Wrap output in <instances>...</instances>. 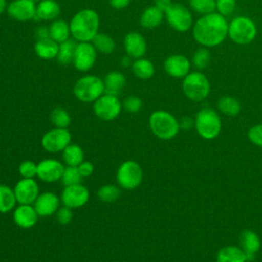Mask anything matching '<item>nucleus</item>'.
<instances>
[{"label":"nucleus","instance_id":"f257e3e1","mask_svg":"<svg viewBox=\"0 0 262 262\" xmlns=\"http://www.w3.org/2000/svg\"><path fill=\"white\" fill-rule=\"evenodd\" d=\"M228 35V23L225 16L212 12L200 17L192 29L194 40L204 47H214L221 44Z\"/></svg>","mask_w":262,"mask_h":262},{"label":"nucleus","instance_id":"f03ea898","mask_svg":"<svg viewBox=\"0 0 262 262\" xmlns=\"http://www.w3.org/2000/svg\"><path fill=\"white\" fill-rule=\"evenodd\" d=\"M99 16L90 8L78 11L71 19V35L78 42H90L98 33Z\"/></svg>","mask_w":262,"mask_h":262},{"label":"nucleus","instance_id":"7ed1b4c3","mask_svg":"<svg viewBox=\"0 0 262 262\" xmlns=\"http://www.w3.org/2000/svg\"><path fill=\"white\" fill-rule=\"evenodd\" d=\"M148 123L151 132L163 140L174 138L180 129L177 119L172 114L162 110L154 112L149 116Z\"/></svg>","mask_w":262,"mask_h":262},{"label":"nucleus","instance_id":"20e7f679","mask_svg":"<svg viewBox=\"0 0 262 262\" xmlns=\"http://www.w3.org/2000/svg\"><path fill=\"white\" fill-rule=\"evenodd\" d=\"M73 91L80 101L92 102L104 93L103 81L97 76L86 75L75 83Z\"/></svg>","mask_w":262,"mask_h":262},{"label":"nucleus","instance_id":"39448f33","mask_svg":"<svg viewBox=\"0 0 262 262\" xmlns=\"http://www.w3.org/2000/svg\"><path fill=\"white\" fill-rule=\"evenodd\" d=\"M198 133L205 139H214L221 131V119L212 108L205 107L198 112L194 120Z\"/></svg>","mask_w":262,"mask_h":262},{"label":"nucleus","instance_id":"423d86ee","mask_svg":"<svg viewBox=\"0 0 262 262\" xmlns=\"http://www.w3.org/2000/svg\"><path fill=\"white\" fill-rule=\"evenodd\" d=\"M182 89L185 96L192 101H202L210 93V82L201 72H192L184 77Z\"/></svg>","mask_w":262,"mask_h":262},{"label":"nucleus","instance_id":"0eeeda50","mask_svg":"<svg viewBox=\"0 0 262 262\" xmlns=\"http://www.w3.org/2000/svg\"><path fill=\"white\" fill-rule=\"evenodd\" d=\"M257 34L255 23L247 16H237L228 24V35L231 41L239 45L251 43Z\"/></svg>","mask_w":262,"mask_h":262},{"label":"nucleus","instance_id":"6e6552de","mask_svg":"<svg viewBox=\"0 0 262 262\" xmlns=\"http://www.w3.org/2000/svg\"><path fill=\"white\" fill-rule=\"evenodd\" d=\"M143 178V171L140 165L135 161L123 162L116 174V180L120 187L124 189H134L138 187Z\"/></svg>","mask_w":262,"mask_h":262},{"label":"nucleus","instance_id":"1a4fd4ad","mask_svg":"<svg viewBox=\"0 0 262 262\" xmlns=\"http://www.w3.org/2000/svg\"><path fill=\"white\" fill-rule=\"evenodd\" d=\"M122 103L118 96L111 94H102L93 104L94 114L103 121H113L121 113Z\"/></svg>","mask_w":262,"mask_h":262},{"label":"nucleus","instance_id":"9d476101","mask_svg":"<svg viewBox=\"0 0 262 262\" xmlns=\"http://www.w3.org/2000/svg\"><path fill=\"white\" fill-rule=\"evenodd\" d=\"M71 133L67 128H53L47 131L41 139L42 147L51 154L62 151L71 143Z\"/></svg>","mask_w":262,"mask_h":262},{"label":"nucleus","instance_id":"9b49d317","mask_svg":"<svg viewBox=\"0 0 262 262\" xmlns=\"http://www.w3.org/2000/svg\"><path fill=\"white\" fill-rule=\"evenodd\" d=\"M166 19L171 28L177 32H186L192 25L190 11L182 4L175 3L165 12Z\"/></svg>","mask_w":262,"mask_h":262},{"label":"nucleus","instance_id":"f8f14e48","mask_svg":"<svg viewBox=\"0 0 262 262\" xmlns=\"http://www.w3.org/2000/svg\"><path fill=\"white\" fill-rule=\"evenodd\" d=\"M96 60V49L90 42H78L73 64L80 72H87L93 68Z\"/></svg>","mask_w":262,"mask_h":262},{"label":"nucleus","instance_id":"ddd939ff","mask_svg":"<svg viewBox=\"0 0 262 262\" xmlns=\"http://www.w3.org/2000/svg\"><path fill=\"white\" fill-rule=\"evenodd\" d=\"M89 190L81 183L64 186L61 192V203L71 209L83 207L89 200Z\"/></svg>","mask_w":262,"mask_h":262},{"label":"nucleus","instance_id":"4468645a","mask_svg":"<svg viewBox=\"0 0 262 262\" xmlns=\"http://www.w3.org/2000/svg\"><path fill=\"white\" fill-rule=\"evenodd\" d=\"M13 190L19 205H32L39 195V186L34 178H23L18 180Z\"/></svg>","mask_w":262,"mask_h":262},{"label":"nucleus","instance_id":"2eb2a0df","mask_svg":"<svg viewBox=\"0 0 262 262\" xmlns=\"http://www.w3.org/2000/svg\"><path fill=\"white\" fill-rule=\"evenodd\" d=\"M37 5L34 0H13L6 8L8 15L18 21H27L36 17Z\"/></svg>","mask_w":262,"mask_h":262},{"label":"nucleus","instance_id":"dca6fc26","mask_svg":"<svg viewBox=\"0 0 262 262\" xmlns=\"http://www.w3.org/2000/svg\"><path fill=\"white\" fill-rule=\"evenodd\" d=\"M64 167L61 162L54 159H46L37 164V176L44 182L60 180Z\"/></svg>","mask_w":262,"mask_h":262},{"label":"nucleus","instance_id":"f3484780","mask_svg":"<svg viewBox=\"0 0 262 262\" xmlns=\"http://www.w3.org/2000/svg\"><path fill=\"white\" fill-rule=\"evenodd\" d=\"M164 69L166 73L173 78H184L189 74L190 62L188 58L182 54H172L166 58Z\"/></svg>","mask_w":262,"mask_h":262},{"label":"nucleus","instance_id":"a211bd4d","mask_svg":"<svg viewBox=\"0 0 262 262\" xmlns=\"http://www.w3.org/2000/svg\"><path fill=\"white\" fill-rule=\"evenodd\" d=\"M59 203L60 201L55 193L51 191H45L39 193L33 205L39 216L48 217L56 213L59 208Z\"/></svg>","mask_w":262,"mask_h":262},{"label":"nucleus","instance_id":"6ab92c4d","mask_svg":"<svg viewBox=\"0 0 262 262\" xmlns=\"http://www.w3.org/2000/svg\"><path fill=\"white\" fill-rule=\"evenodd\" d=\"M124 48L127 55L137 59L145 54L146 41L140 33L130 32L124 38Z\"/></svg>","mask_w":262,"mask_h":262},{"label":"nucleus","instance_id":"aec40b11","mask_svg":"<svg viewBox=\"0 0 262 262\" xmlns=\"http://www.w3.org/2000/svg\"><path fill=\"white\" fill-rule=\"evenodd\" d=\"M38 214L32 205H19L13 212L14 223L24 229L35 226L38 221Z\"/></svg>","mask_w":262,"mask_h":262},{"label":"nucleus","instance_id":"412c9836","mask_svg":"<svg viewBox=\"0 0 262 262\" xmlns=\"http://www.w3.org/2000/svg\"><path fill=\"white\" fill-rule=\"evenodd\" d=\"M239 241H241L242 250L246 254L247 262L254 261L255 256L261 247V242L258 234L253 230L247 229L241 233Z\"/></svg>","mask_w":262,"mask_h":262},{"label":"nucleus","instance_id":"4be33fe9","mask_svg":"<svg viewBox=\"0 0 262 262\" xmlns=\"http://www.w3.org/2000/svg\"><path fill=\"white\" fill-rule=\"evenodd\" d=\"M60 14V6L55 0H42L38 2L35 19L55 20Z\"/></svg>","mask_w":262,"mask_h":262},{"label":"nucleus","instance_id":"5701e85b","mask_svg":"<svg viewBox=\"0 0 262 262\" xmlns=\"http://www.w3.org/2000/svg\"><path fill=\"white\" fill-rule=\"evenodd\" d=\"M126 84L125 76L119 71H112L107 73L103 80L104 93L118 96Z\"/></svg>","mask_w":262,"mask_h":262},{"label":"nucleus","instance_id":"b1692460","mask_svg":"<svg viewBox=\"0 0 262 262\" xmlns=\"http://www.w3.org/2000/svg\"><path fill=\"white\" fill-rule=\"evenodd\" d=\"M59 44L50 37L38 39L35 44V52L42 59H52L57 56Z\"/></svg>","mask_w":262,"mask_h":262},{"label":"nucleus","instance_id":"393cba45","mask_svg":"<svg viewBox=\"0 0 262 262\" xmlns=\"http://www.w3.org/2000/svg\"><path fill=\"white\" fill-rule=\"evenodd\" d=\"M217 262H247V257L245 252L235 247L227 246L220 249L216 256Z\"/></svg>","mask_w":262,"mask_h":262},{"label":"nucleus","instance_id":"a878e982","mask_svg":"<svg viewBox=\"0 0 262 262\" xmlns=\"http://www.w3.org/2000/svg\"><path fill=\"white\" fill-rule=\"evenodd\" d=\"M164 14L165 13L155 5L148 6L143 10L140 16V25L145 29L157 28L162 23Z\"/></svg>","mask_w":262,"mask_h":262},{"label":"nucleus","instance_id":"bb28decb","mask_svg":"<svg viewBox=\"0 0 262 262\" xmlns=\"http://www.w3.org/2000/svg\"><path fill=\"white\" fill-rule=\"evenodd\" d=\"M48 28H49V37L53 39L55 42H57L58 44L70 39V35H71L70 24H68L66 20L55 19L50 24Z\"/></svg>","mask_w":262,"mask_h":262},{"label":"nucleus","instance_id":"cd10ccee","mask_svg":"<svg viewBox=\"0 0 262 262\" xmlns=\"http://www.w3.org/2000/svg\"><path fill=\"white\" fill-rule=\"evenodd\" d=\"M76 46H77V41L71 38L62 43H59L58 52L56 56L57 61L62 66H68L71 62H73Z\"/></svg>","mask_w":262,"mask_h":262},{"label":"nucleus","instance_id":"c85d7f7f","mask_svg":"<svg viewBox=\"0 0 262 262\" xmlns=\"http://www.w3.org/2000/svg\"><path fill=\"white\" fill-rule=\"evenodd\" d=\"M133 74L142 80L149 79L154 76L155 74V67L152 62L146 58H137L132 62L131 66Z\"/></svg>","mask_w":262,"mask_h":262},{"label":"nucleus","instance_id":"c756f323","mask_svg":"<svg viewBox=\"0 0 262 262\" xmlns=\"http://www.w3.org/2000/svg\"><path fill=\"white\" fill-rule=\"evenodd\" d=\"M17 203L14 190L6 184H0V213H8Z\"/></svg>","mask_w":262,"mask_h":262},{"label":"nucleus","instance_id":"7c9ffc66","mask_svg":"<svg viewBox=\"0 0 262 262\" xmlns=\"http://www.w3.org/2000/svg\"><path fill=\"white\" fill-rule=\"evenodd\" d=\"M62 160L68 166L78 167L84 161V152L81 146L70 143L62 150Z\"/></svg>","mask_w":262,"mask_h":262},{"label":"nucleus","instance_id":"2f4dec72","mask_svg":"<svg viewBox=\"0 0 262 262\" xmlns=\"http://www.w3.org/2000/svg\"><path fill=\"white\" fill-rule=\"evenodd\" d=\"M91 42L96 51L103 54H110L116 48L115 40L104 33H97Z\"/></svg>","mask_w":262,"mask_h":262},{"label":"nucleus","instance_id":"473e14b6","mask_svg":"<svg viewBox=\"0 0 262 262\" xmlns=\"http://www.w3.org/2000/svg\"><path fill=\"white\" fill-rule=\"evenodd\" d=\"M218 110L229 117H234L236 116L239 111H241V104L238 102V100L232 96L229 95H225L222 96L217 103Z\"/></svg>","mask_w":262,"mask_h":262},{"label":"nucleus","instance_id":"72a5a7b5","mask_svg":"<svg viewBox=\"0 0 262 262\" xmlns=\"http://www.w3.org/2000/svg\"><path fill=\"white\" fill-rule=\"evenodd\" d=\"M50 121L56 128H68L71 124V116L64 108L55 107L50 113Z\"/></svg>","mask_w":262,"mask_h":262},{"label":"nucleus","instance_id":"f704fd0d","mask_svg":"<svg viewBox=\"0 0 262 262\" xmlns=\"http://www.w3.org/2000/svg\"><path fill=\"white\" fill-rule=\"evenodd\" d=\"M121 194V190L119 186L113 184H105L99 187L97 190V196L100 201L104 203L115 202Z\"/></svg>","mask_w":262,"mask_h":262},{"label":"nucleus","instance_id":"c9c22d12","mask_svg":"<svg viewBox=\"0 0 262 262\" xmlns=\"http://www.w3.org/2000/svg\"><path fill=\"white\" fill-rule=\"evenodd\" d=\"M82 178L83 177L80 174L78 167L68 166L63 170V173H62L61 178H60V182L63 186H69V185L81 183Z\"/></svg>","mask_w":262,"mask_h":262},{"label":"nucleus","instance_id":"e433bc0d","mask_svg":"<svg viewBox=\"0 0 262 262\" xmlns=\"http://www.w3.org/2000/svg\"><path fill=\"white\" fill-rule=\"evenodd\" d=\"M211 60V53L207 47L199 48L192 55V63L199 70L206 69Z\"/></svg>","mask_w":262,"mask_h":262},{"label":"nucleus","instance_id":"4c0bfd02","mask_svg":"<svg viewBox=\"0 0 262 262\" xmlns=\"http://www.w3.org/2000/svg\"><path fill=\"white\" fill-rule=\"evenodd\" d=\"M190 7L203 15L214 12L216 9V0H189Z\"/></svg>","mask_w":262,"mask_h":262},{"label":"nucleus","instance_id":"58836bf2","mask_svg":"<svg viewBox=\"0 0 262 262\" xmlns=\"http://www.w3.org/2000/svg\"><path fill=\"white\" fill-rule=\"evenodd\" d=\"M18 173L23 178H34L37 175V164L30 160L24 161L18 166Z\"/></svg>","mask_w":262,"mask_h":262},{"label":"nucleus","instance_id":"ea45409f","mask_svg":"<svg viewBox=\"0 0 262 262\" xmlns=\"http://www.w3.org/2000/svg\"><path fill=\"white\" fill-rule=\"evenodd\" d=\"M236 0H216V9L223 16L231 14L235 8Z\"/></svg>","mask_w":262,"mask_h":262},{"label":"nucleus","instance_id":"a19ab883","mask_svg":"<svg viewBox=\"0 0 262 262\" xmlns=\"http://www.w3.org/2000/svg\"><path fill=\"white\" fill-rule=\"evenodd\" d=\"M122 106L129 113H137L142 106V101L138 96L130 95L124 99Z\"/></svg>","mask_w":262,"mask_h":262},{"label":"nucleus","instance_id":"79ce46f5","mask_svg":"<svg viewBox=\"0 0 262 262\" xmlns=\"http://www.w3.org/2000/svg\"><path fill=\"white\" fill-rule=\"evenodd\" d=\"M73 219V212L72 209L69 207H61L58 208L56 211V220L60 225H67L69 224Z\"/></svg>","mask_w":262,"mask_h":262},{"label":"nucleus","instance_id":"37998d69","mask_svg":"<svg viewBox=\"0 0 262 262\" xmlns=\"http://www.w3.org/2000/svg\"><path fill=\"white\" fill-rule=\"evenodd\" d=\"M248 137L255 145L262 146V124L251 127L248 132Z\"/></svg>","mask_w":262,"mask_h":262},{"label":"nucleus","instance_id":"c03bdc74","mask_svg":"<svg viewBox=\"0 0 262 262\" xmlns=\"http://www.w3.org/2000/svg\"><path fill=\"white\" fill-rule=\"evenodd\" d=\"M78 169H79V172L82 175V177H88L93 173L94 165L89 161H83L78 166Z\"/></svg>","mask_w":262,"mask_h":262},{"label":"nucleus","instance_id":"a18cd8bd","mask_svg":"<svg viewBox=\"0 0 262 262\" xmlns=\"http://www.w3.org/2000/svg\"><path fill=\"white\" fill-rule=\"evenodd\" d=\"M172 4L173 3L171 0H155V6L164 13L171 7Z\"/></svg>","mask_w":262,"mask_h":262},{"label":"nucleus","instance_id":"49530a36","mask_svg":"<svg viewBox=\"0 0 262 262\" xmlns=\"http://www.w3.org/2000/svg\"><path fill=\"white\" fill-rule=\"evenodd\" d=\"M108 2L115 9H124L130 4L131 0H108Z\"/></svg>","mask_w":262,"mask_h":262},{"label":"nucleus","instance_id":"de8ad7c7","mask_svg":"<svg viewBox=\"0 0 262 262\" xmlns=\"http://www.w3.org/2000/svg\"><path fill=\"white\" fill-rule=\"evenodd\" d=\"M193 123H194V122L191 120V118H189V117H183V118L180 120V122H179V126H180V128H182V129L188 130V129H190V128L192 127Z\"/></svg>","mask_w":262,"mask_h":262},{"label":"nucleus","instance_id":"09e8293b","mask_svg":"<svg viewBox=\"0 0 262 262\" xmlns=\"http://www.w3.org/2000/svg\"><path fill=\"white\" fill-rule=\"evenodd\" d=\"M36 34L38 36V39H43V38H47L49 37V28L47 27H39L36 31Z\"/></svg>","mask_w":262,"mask_h":262},{"label":"nucleus","instance_id":"8fccbe9b","mask_svg":"<svg viewBox=\"0 0 262 262\" xmlns=\"http://www.w3.org/2000/svg\"><path fill=\"white\" fill-rule=\"evenodd\" d=\"M121 63H122V66L123 67H130V66H132V62H131V57L129 56V55H125V56H123L122 57V59H121Z\"/></svg>","mask_w":262,"mask_h":262},{"label":"nucleus","instance_id":"3c124183","mask_svg":"<svg viewBox=\"0 0 262 262\" xmlns=\"http://www.w3.org/2000/svg\"><path fill=\"white\" fill-rule=\"evenodd\" d=\"M7 5H6V0H0V14L6 10Z\"/></svg>","mask_w":262,"mask_h":262},{"label":"nucleus","instance_id":"603ef678","mask_svg":"<svg viewBox=\"0 0 262 262\" xmlns=\"http://www.w3.org/2000/svg\"><path fill=\"white\" fill-rule=\"evenodd\" d=\"M36 3H38V2H40V1H42V0H34Z\"/></svg>","mask_w":262,"mask_h":262}]
</instances>
